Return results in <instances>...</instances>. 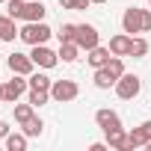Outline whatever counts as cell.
Masks as SVG:
<instances>
[{
    "label": "cell",
    "mask_w": 151,
    "mask_h": 151,
    "mask_svg": "<svg viewBox=\"0 0 151 151\" xmlns=\"http://www.w3.org/2000/svg\"><path fill=\"white\" fill-rule=\"evenodd\" d=\"M122 30L124 33H142V9H124V15H122Z\"/></svg>",
    "instance_id": "8"
},
{
    "label": "cell",
    "mask_w": 151,
    "mask_h": 151,
    "mask_svg": "<svg viewBox=\"0 0 151 151\" xmlns=\"http://www.w3.org/2000/svg\"><path fill=\"white\" fill-rule=\"evenodd\" d=\"M145 53H148V42H145V39H133V42H130V50H127V56L139 59V56H145Z\"/></svg>",
    "instance_id": "22"
},
{
    "label": "cell",
    "mask_w": 151,
    "mask_h": 151,
    "mask_svg": "<svg viewBox=\"0 0 151 151\" xmlns=\"http://www.w3.org/2000/svg\"><path fill=\"white\" fill-rule=\"evenodd\" d=\"M9 71L12 74H24V77H30V74H33V68H36V62H33V56L30 53H9Z\"/></svg>",
    "instance_id": "6"
},
{
    "label": "cell",
    "mask_w": 151,
    "mask_h": 151,
    "mask_svg": "<svg viewBox=\"0 0 151 151\" xmlns=\"http://www.w3.org/2000/svg\"><path fill=\"white\" fill-rule=\"evenodd\" d=\"M77 95H80V86L74 83V80H53V86H50V98L59 101V104H68V101H74Z\"/></svg>",
    "instance_id": "3"
},
{
    "label": "cell",
    "mask_w": 151,
    "mask_h": 151,
    "mask_svg": "<svg viewBox=\"0 0 151 151\" xmlns=\"http://www.w3.org/2000/svg\"><path fill=\"white\" fill-rule=\"evenodd\" d=\"M104 68L110 71V77H113V80H119L122 74H124V62H122V56H110V62H107Z\"/></svg>",
    "instance_id": "21"
},
{
    "label": "cell",
    "mask_w": 151,
    "mask_h": 151,
    "mask_svg": "<svg viewBox=\"0 0 151 151\" xmlns=\"http://www.w3.org/2000/svg\"><path fill=\"white\" fill-rule=\"evenodd\" d=\"M6 148L9 151H24L27 148V133H9L6 136Z\"/></svg>",
    "instance_id": "20"
},
{
    "label": "cell",
    "mask_w": 151,
    "mask_h": 151,
    "mask_svg": "<svg viewBox=\"0 0 151 151\" xmlns=\"http://www.w3.org/2000/svg\"><path fill=\"white\" fill-rule=\"evenodd\" d=\"M86 53H89L86 59H89V65H92V68L107 65V62H110V56H113V53H110V47H101V45H95V47H92V50H86Z\"/></svg>",
    "instance_id": "13"
},
{
    "label": "cell",
    "mask_w": 151,
    "mask_h": 151,
    "mask_svg": "<svg viewBox=\"0 0 151 151\" xmlns=\"http://www.w3.org/2000/svg\"><path fill=\"white\" fill-rule=\"evenodd\" d=\"M30 56H33V62H36V65H42V68H53V65L59 62V53H53L47 45H33Z\"/></svg>",
    "instance_id": "7"
},
{
    "label": "cell",
    "mask_w": 151,
    "mask_h": 151,
    "mask_svg": "<svg viewBox=\"0 0 151 151\" xmlns=\"http://www.w3.org/2000/svg\"><path fill=\"white\" fill-rule=\"evenodd\" d=\"M107 145L116 148V151H133V148H130V139H127V133H124V127L110 130V133H107Z\"/></svg>",
    "instance_id": "12"
},
{
    "label": "cell",
    "mask_w": 151,
    "mask_h": 151,
    "mask_svg": "<svg viewBox=\"0 0 151 151\" xmlns=\"http://www.w3.org/2000/svg\"><path fill=\"white\" fill-rule=\"evenodd\" d=\"M33 110H36V107H33L30 101H27V104H15V122H18V124H24L27 119H33V116H36Z\"/></svg>",
    "instance_id": "18"
},
{
    "label": "cell",
    "mask_w": 151,
    "mask_h": 151,
    "mask_svg": "<svg viewBox=\"0 0 151 151\" xmlns=\"http://www.w3.org/2000/svg\"><path fill=\"white\" fill-rule=\"evenodd\" d=\"M80 56V45L77 42H59V59L62 62H74Z\"/></svg>",
    "instance_id": "15"
},
{
    "label": "cell",
    "mask_w": 151,
    "mask_h": 151,
    "mask_svg": "<svg viewBox=\"0 0 151 151\" xmlns=\"http://www.w3.org/2000/svg\"><path fill=\"white\" fill-rule=\"evenodd\" d=\"M50 36H53V30H50L45 21H27V24H24V30L18 33V39H21V42H27V45H45Z\"/></svg>",
    "instance_id": "1"
},
{
    "label": "cell",
    "mask_w": 151,
    "mask_h": 151,
    "mask_svg": "<svg viewBox=\"0 0 151 151\" xmlns=\"http://www.w3.org/2000/svg\"><path fill=\"white\" fill-rule=\"evenodd\" d=\"M127 139H130V148H142V145H148V139H145L142 127H133V130L127 133Z\"/></svg>",
    "instance_id": "24"
},
{
    "label": "cell",
    "mask_w": 151,
    "mask_h": 151,
    "mask_svg": "<svg viewBox=\"0 0 151 151\" xmlns=\"http://www.w3.org/2000/svg\"><path fill=\"white\" fill-rule=\"evenodd\" d=\"M130 42H133L130 33H119V36H113V39H110V53H113V56H127Z\"/></svg>",
    "instance_id": "10"
},
{
    "label": "cell",
    "mask_w": 151,
    "mask_h": 151,
    "mask_svg": "<svg viewBox=\"0 0 151 151\" xmlns=\"http://www.w3.org/2000/svg\"><path fill=\"white\" fill-rule=\"evenodd\" d=\"M148 3H151V0H148Z\"/></svg>",
    "instance_id": "35"
},
{
    "label": "cell",
    "mask_w": 151,
    "mask_h": 151,
    "mask_svg": "<svg viewBox=\"0 0 151 151\" xmlns=\"http://www.w3.org/2000/svg\"><path fill=\"white\" fill-rule=\"evenodd\" d=\"M95 86L98 89H110V86H116V80L110 77V71L101 65V68H95Z\"/></svg>",
    "instance_id": "17"
},
{
    "label": "cell",
    "mask_w": 151,
    "mask_h": 151,
    "mask_svg": "<svg viewBox=\"0 0 151 151\" xmlns=\"http://www.w3.org/2000/svg\"><path fill=\"white\" fill-rule=\"evenodd\" d=\"M139 89H142V83H139V77L136 74H122V77L116 80V95L122 98V101H130V98H136L139 95Z\"/></svg>",
    "instance_id": "2"
},
{
    "label": "cell",
    "mask_w": 151,
    "mask_h": 151,
    "mask_svg": "<svg viewBox=\"0 0 151 151\" xmlns=\"http://www.w3.org/2000/svg\"><path fill=\"white\" fill-rule=\"evenodd\" d=\"M95 122H98V127H101L104 133L122 127V119H119V113H113V110H98V113H95Z\"/></svg>",
    "instance_id": "9"
},
{
    "label": "cell",
    "mask_w": 151,
    "mask_h": 151,
    "mask_svg": "<svg viewBox=\"0 0 151 151\" xmlns=\"http://www.w3.org/2000/svg\"><path fill=\"white\" fill-rule=\"evenodd\" d=\"M92 3H107V0H92Z\"/></svg>",
    "instance_id": "32"
},
{
    "label": "cell",
    "mask_w": 151,
    "mask_h": 151,
    "mask_svg": "<svg viewBox=\"0 0 151 151\" xmlns=\"http://www.w3.org/2000/svg\"><path fill=\"white\" fill-rule=\"evenodd\" d=\"M151 30V9H142V33Z\"/></svg>",
    "instance_id": "28"
},
{
    "label": "cell",
    "mask_w": 151,
    "mask_h": 151,
    "mask_svg": "<svg viewBox=\"0 0 151 151\" xmlns=\"http://www.w3.org/2000/svg\"><path fill=\"white\" fill-rule=\"evenodd\" d=\"M74 42L80 45V50H92L95 45H101V36L92 24H77V36H74Z\"/></svg>",
    "instance_id": "5"
},
{
    "label": "cell",
    "mask_w": 151,
    "mask_h": 151,
    "mask_svg": "<svg viewBox=\"0 0 151 151\" xmlns=\"http://www.w3.org/2000/svg\"><path fill=\"white\" fill-rule=\"evenodd\" d=\"M27 86H30V80H24V74H15L9 83H3V101H6V104H15V101L27 92Z\"/></svg>",
    "instance_id": "4"
},
{
    "label": "cell",
    "mask_w": 151,
    "mask_h": 151,
    "mask_svg": "<svg viewBox=\"0 0 151 151\" xmlns=\"http://www.w3.org/2000/svg\"><path fill=\"white\" fill-rule=\"evenodd\" d=\"M24 3H27V0H6V15L18 21L24 15Z\"/></svg>",
    "instance_id": "23"
},
{
    "label": "cell",
    "mask_w": 151,
    "mask_h": 151,
    "mask_svg": "<svg viewBox=\"0 0 151 151\" xmlns=\"http://www.w3.org/2000/svg\"><path fill=\"white\" fill-rule=\"evenodd\" d=\"M47 98H50V92H45V89H30V104H33V107L47 104Z\"/></svg>",
    "instance_id": "27"
},
{
    "label": "cell",
    "mask_w": 151,
    "mask_h": 151,
    "mask_svg": "<svg viewBox=\"0 0 151 151\" xmlns=\"http://www.w3.org/2000/svg\"><path fill=\"white\" fill-rule=\"evenodd\" d=\"M6 136H9V124L0 119V139H6Z\"/></svg>",
    "instance_id": "30"
},
{
    "label": "cell",
    "mask_w": 151,
    "mask_h": 151,
    "mask_svg": "<svg viewBox=\"0 0 151 151\" xmlns=\"http://www.w3.org/2000/svg\"><path fill=\"white\" fill-rule=\"evenodd\" d=\"M45 3L42 0H27L24 3V15H21V21H45Z\"/></svg>",
    "instance_id": "11"
},
{
    "label": "cell",
    "mask_w": 151,
    "mask_h": 151,
    "mask_svg": "<svg viewBox=\"0 0 151 151\" xmlns=\"http://www.w3.org/2000/svg\"><path fill=\"white\" fill-rule=\"evenodd\" d=\"M0 104H3V83H0Z\"/></svg>",
    "instance_id": "31"
},
{
    "label": "cell",
    "mask_w": 151,
    "mask_h": 151,
    "mask_svg": "<svg viewBox=\"0 0 151 151\" xmlns=\"http://www.w3.org/2000/svg\"><path fill=\"white\" fill-rule=\"evenodd\" d=\"M56 36H59V42H74V36H77V24H62Z\"/></svg>",
    "instance_id": "26"
},
{
    "label": "cell",
    "mask_w": 151,
    "mask_h": 151,
    "mask_svg": "<svg viewBox=\"0 0 151 151\" xmlns=\"http://www.w3.org/2000/svg\"><path fill=\"white\" fill-rule=\"evenodd\" d=\"M89 3H92V0H59V6L62 9H71V12H83Z\"/></svg>",
    "instance_id": "25"
},
{
    "label": "cell",
    "mask_w": 151,
    "mask_h": 151,
    "mask_svg": "<svg viewBox=\"0 0 151 151\" xmlns=\"http://www.w3.org/2000/svg\"><path fill=\"white\" fill-rule=\"evenodd\" d=\"M21 30L15 27V18H9V15H0V42H15V36H18Z\"/></svg>",
    "instance_id": "14"
},
{
    "label": "cell",
    "mask_w": 151,
    "mask_h": 151,
    "mask_svg": "<svg viewBox=\"0 0 151 151\" xmlns=\"http://www.w3.org/2000/svg\"><path fill=\"white\" fill-rule=\"evenodd\" d=\"M145 148H148V151H151V142H148V145H145Z\"/></svg>",
    "instance_id": "33"
},
{
    "label": "cell",
    "mask_w": 151,
    "mask_h": 151,
    "mask_svg": "<svg viewBox=\"0 0 151 151\" xmlns=\"http://www.w3.org/2000/svg\"><path fill=\"white\" fill-rule=\"evenodd\" d=\"M139 127H142V133H145V139H148V142H151V122H142V124H139Z\"/></svg>",
    "instance_id": "29"
},
{
    "label": "cell",
    "mask_w": 151,
    "mask_h": 151,
    "mask_svg": "<svg viewBox=\"0 0 151 151\" xmlns=\"http://www.w3.org/2000/svg\"><path fill=\"white\" fill-rule=\"evenodd\" d=\"M21 127H24V133H27V136H42V127H45V122H42L39 116H33V119H27Z\"/></svg>",
    "instance_id": "19"
},
{
    "label": "cell",
    "mask_w": 151,
    "mask_h": 151,
    "mask_svg": "<svg viewBox=\"0 0 151 151\" xmlns=\"http://www.w3.org/2000/svg\"><path fill=\"white\" fill-rule=\"evenodd\" d=\"M27 80H30V89H45V92H50V86H53V80L47 77V74H36V71L30 74Z\"/></svg>",
    "instance_id": "16"
},
{
    "label": "cell",
    "mask_w": 151,
    "mask_h": 151,
    "mask_svg": "<svg viewBox=\"0 0 151 151\" xmlns=\"http://www.w3.org/2000/svg\"><path fill=\"white\" fill-rule=\"evenodd\" d=\"M0 3H6V0H0Z\"/></svg>",
    "instance_id": "34"
}]
</instances>
